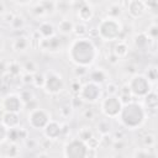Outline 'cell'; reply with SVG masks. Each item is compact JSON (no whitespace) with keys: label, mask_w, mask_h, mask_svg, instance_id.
I'll list each match as a JSON object with an SVG mask.
<instances>
[{"label":"cell","mask_w":158,"mask_h":158,"mask_svg":"<svg viewBox=\"0 0 158 158\" xmlns=\"http://www.w3.org/2000/svg\"><path fill=\"white\" fill-rule=\"evenodd\" d=\"M67 56L74 65H83L89 68L95 62L98 51L93 40H90L89 37H75L68 46Z\"/></svg>","instance_id":"obj_1"},{"label":"cell","mask_w":158,"mask_h":158,"mask_svg":"<svg viewBox=\"0 0 158 158\" xmlns=\"http://www.w3.org/2000/svg\"><path fill=\"white\" fill-rule=\"evenodd\" d=\"M146 117H147V114L143 105L135 100H131L130 102L122 105L120 114L116 118H118L120 123L125 128L137 130L144 123Z\"/></svg>","instance_id":"obj_2"},{"label":"cell","mask_w":158,"mask_h":158,"mask_svg":"<svg viewBox=\"0 0 158 158\" xmlns=\"http://www.w3.org/2000/svg\"><path fill=\"white\" fill-rule=\"evenodd\" d=\"M98 38L105 42H114L121 38V35L123 33V26L121 21L116 17H102L98 26H96Z\"/></svg>","instance_id":"obj_3"},{"label":"cell","mask_w":158,"mask_h":158,"mask_svg":"<svg viewBox=\"0 0 158 158\" xmlns=\"http://www.w3.org/2000/svg\"><path fill=\"white\" fill-rule=\"evenodd\" d=\"M127 85L133 99L135 98L143 99L152 90V86H153L143 74H138V73L130 77Z\"/></svg>","instance_id":"obj_4"},{"label":"cell","mask_w":158,"mask_h":158,"mask_svg":"<svg viewBox=\"0 0 158 158\" xmlns=\"http://www.w3.org/2000/svg\"><path fill=\"white\" fill-rule=\"evenodd\" d=\"M122 107L118 95H107L100 101V112L107 118H116Z\"/></svg>","instance_id":"obj_5"},{"label":"cell","mask_w":158,"mask_h":158,"mask_svg":"<svg viewBox=\"0 0 158 158\" xmlns=\"http://www.w3.org/2000/svg\"><path fill=\"white\" fill-rule=\"evenodd\" d=\"M49 120H51L49 112L46 109H42L40 106H37L32 110H28V112H27V123L33 130L42 131Z\"/></svg>","instance_id":"obj_6"},{"label":"cell","mask_w":158,"mask_h":158,"mask_svg":"<svg viewBox=\"0 0 158 158\" xmlns=\"http://www.w3.org/2000/svg\"><path fill=\"white\" fill-rule=\"evenodd\" d=\"M78 96L84 104H94L101 98V86L91 80H88L81 84Z\"/></svg>","instance_id":"obj_7"},{"label":"cell","mask_w":158,"mask_h":158,"mask_svg":"<svg viewBox=\"0 0 158 158\" xmlns=\"http://www.w3.org/2000/svg\"><path fill=\"white\" fill-rule=\"evenodd\" d=\"M63 156L65 158H85L88 156V146L78 137L72 138L64 144Z\"/></svg>","instance_id":"obj_8"},{"label":"cell","mask_w":158,"mask_h":158,"mask_svg":"<svg viewBox=\"0 0 158 158\" xmlns=\"http://www.w3.org/2000/svg\"><path fill=\"white\" fill-rule=\"evenodd\" d=\"M42 89L49 95L59 94L64 89V81L62 75L53 70L44 73V84Z\"/></svg>","instance_id":"obj_9"},{"label":"cell","mask_w":158,"mask_h":158,"mask_svg":"<svg viewBox=\"0 0 158 158\" xmlns=\"http://www.w3.org/2000/svg\"><path fill=\"white\" fill-rule=\"evenodd\" d=\"M0 109L2 111H11V112H19L23 109V102L19 94L16 93H6L0 99Z\"/></svg>","instance_id":"obj_10"},{"label":"cell","mask_w":158,"mask_h":158,"mask_svg":"<svg viewBox=\"0 0 158 158\" xmlns=\"http://www.w3.org/2000/svg\"><path fill=\"white\" fill-rule=\"evenodd\" d=\"M37 46L41 51L44 52H49V53H54L62 49V40L59 36L53 35L51 37H41L37 41Z\"/></svg>","instance_id":"obj_11"},{"label":"cell","mask_w":158,"mask_h":158,"mask_svg":"<svg viewBox=\"0 0 158 158\" xmlns=\"http://www.w3.org/2000/svg\"><path fill=\"white\" fill-rule=\"evenodd\" d=\"M143 107L146 110V114L148 116H152V117H156L157 115V107H158V96H157V93L154 89H152L144 98H143Z\"/></svg>","instance_id":"obj_12"},{"label":"cell","mask_w":158,"mask_h":158,"mask_svg":"<svg viewBox=\"0 0 158 158\" xmlns=\"http://www.w3.org/2000/svg\"><path fill=\"white\" fill-rule=\"evenodd\" d=\"M126 10L132 19H141L147 11L143 0H128L126 4Z\"/></svg>","instance_id":"obj_13"},{"label":"cell","mask_w":158,"mask_h":158,"mask_svg":"<svg viewBox=\"0 0 158 158\" xmlns=\"http://www.w3.org/2000/svg\"><path fill=\"white\" fill-rule=\"evenodd\" d=\"M42 131H43L44 137H47L49 139H53V141L62 137V126H60V123L56 120H52V118L48 121V123L44 126V128Z\"/></svg>","instance_id":"obj_14"},{"label":"cell","mask_w":158,"mask_h":158,"mask_svg":"<svg viewBox=\"0 0 158 158\" xmlns=\"http://www.w3.org/2000/svg\"><path fill=\"white\" fill-rule=\"evenodd\" d=\"M1 122L7 128H15L21 125L20 115L19 112H11V111H2L1 114Z\"/></svg>","instance_id":"obj_15"},{"label":"cell","mask_w":158,"mask_h":158,"mask_svg":"<svg viewBox=\"0 0 158 158\" xmlns=\"http://www.w3.org/2000/svg\"><path fill=\"white\" fill-rule=\"evenodd\" d=\"M30 43H31V38H28L25 35H20V36L14 38V41L11 43V48H12L14 52L21 53V52H25V51L28 49Z\"/></svg>","instance_id":"obj_16"},{"label":"cell","mask_w":158,"mask_h":158,"mask_svg":"<svg viewBox=\"0 0 158 158\" xmlns=\"http://www.w3.org/2000/svg\"><path fill=\"white\" fill-rule=\"evenodd\" d=\"M77 16L78 19L81 21V22H89L93 16H94V12H93V7L91 5H89L86 1H84L78 9H77Z\"/></svg>","instance_id":"obj_17"},{"label":"cell","mask_w":158,"mask_h":158,"mask_svg":"<svg viewBox=\"0 0 158 158\" xmlns=\"http://www.w3.org/2000/svg\"><path fill=\"white\" fill-rule=\"evenodd\" d=\"M88 75H89V80L101 85L107 81V72L104 69V68H94L88 72Z\"/></svg>","instance_id":"obj_18"},{"label":"cell","mask_w":158,"mask_h":158,"mask_svg":"<svg viewBox=\"0 0 158 158\" xmlns=\"http://www.w3.org/2000/svg\"><path fill=\"white\" fill-rule=\"evenodd\" d=\"M132 42L133 46L138 49V51H144L149 48L151 44V40L148 38V36L144 32H137L133 37H132Z\"/></svg>","instance_id":"obj_19"},{"label":"cell","mask_w":158,"mask_h":158,"mask_svg":"<svg viewBox=\"0 0 158 158\" xmlns=\"http://www.w3.org/2000/svg\"><path fill=\"white\" fill-rule=\"evenodd\" d=\"M111 52L118 58V59H122V58H126L128 52H130V47L128 44L123 41V40H117L116 43L114 44Z\"/></svg>","instance_id":"obj_20"},{"label":"cell","mask_w":158,"mask_h":158,"mask_svg":"<svg viewBox=\"0 0 158 158\" xmlns=\"http://www.w3.org/2000/svg\"><path fill=\"white\" fill-rule=\"evenodd\" d=\"M37 33L40 35V37H51L56 35V28L51 22L42 21L37 27Z\"/></svg>","instance_id":"obj_21"},{"label":"cell","mask_w":158,"mask_h":158,"mask_svg":"<svg viewBox=\"0 0 158 158\" xmlns=\"http://www.w3.org/2000/svg\"><path fill=\"white\" fill-rule=\"evenodd\" d=\"M74 22L69 19H62L57 25V31L63 36H69L73 32Z\"/></svg>","instance_id":"obj_22"},{"label":"cell","mask_w":158,"mask_h":158,"mask_svg":"<svg viewBox=\"0 0 158 158\" xmlns=\"http://www.w3.org/2000/svg\"><path fill=\"white\" fill-rule=\"evenodd\" d=\"M88 31H89L88 25H86L85 22L79 21V22L74 23V27H73V32H72V33H73L75 37L81 38V37H86V36H88Z\"/></svg>","instance_id":"obj_23"},{"label":"cell","mask_w":158,"mask_h":158,"mask_svg":"<svg viewBox=\"0 0 158 158\" xmlns=\"http://www.w3.org/2000/svg\"><path fill=\"white\" fill-rule=\"evenodd\" d=\"M93 136H94V131H93L91 127L88 126V125L81 126V127L78 130V133H77V137H78L79 139H81L83 142H85V143H86Z\"/></svg>","instance_id":"obj_24"},{"label":"cell","mask_w":158,"mask_h":158,"mask_svg":"<svg viewBox=\"0 0 158 158\" xmlns=\"http://www.w3.org/2000/svg\"><path fill=\"white\" fill-rule=\"evenodd\" d=\"M6 72H9L14 78L22 74V65L17 60H11L6 63Z\"/></svg>","instance_id":"obj_25"},{"label":"cell","mask_w":158,"mask_h":158,"mask_svg":"<svg viewBox=\"0 0 158 158\" xmlns=\"http://www.w3.org/2000/svg\"><path fill=\"white\" fill-rule=\"evenodd\" d=\"M154 148H147V147H142V148H135L132 157L135 158H146V157H157V154L153 152Z\"/></svg>","instance_id":"obj_26"},{"label":"cell","mask_w":158,"mask_h":158,"mask_svg":"<svg viewBox=\"0 0 158 158\" xmlns=\"http://www.w3.org/2000/svg\"><path fill=\"white\" fill-rule=\"evenodd\" d=\"M96 131L99 132V135H109L110 131H111V125L109 122V120L106 118H102V120H99V122L96 123Z\"/></svg>","instance_id":"obj_27"},{"label":"cell","mask_w":158,"mask_h":158,"mask_svg":"<svg viewBox=\"0 0 158 158\" xmlns=\"http://www.w3.org/2000/svg\"><path fill=\"white\" fill-rule=\"evenodd\" d=\"M143 75L148 79V81H149L152 85H154L156 81H157V79H158V70H157V67H156V65L148 67V68L146 69V72H144Z\"/></svg>","instance_id":"obj_28"},{"label":"cell","mask_w":158,"mask_h":158,"mask_svg":"<svg viewBox=\"0 0 158 158\" xmlns=\"http://www.w3.org/2000/svg\"><path fill=\"white\" fill-rule=\"evenodd\" d=\"M142 144H143V147H147V148H156V144H157L156 135L151 133V132L146 133L142 137Z\"/></svg>","instance_id":"obj_29"},{"label":"cell","mask_w":158,"mask_h":158,"mask_svg":"<svg viewBox=\"0 0 158 158\" xmlns=\"http://www.w3.org/2000/svg\"><path fill=\"white\" fill-rule=\"evenodd\" d=\"M9 26H10L14 31L22 30L23 26H25V19H23V16H21V15H15Z\"/></svg>","instance_id":"obj_30"},{"label":"cell","mask_w":158,"mask_h":158,"mask_svg":"<svg viewBox=\"0 0 158 158\" xmlns=\"http://www.w3.org/2000/svg\"><path fill=\"white\" fill-rule=\"evenodd\" d=\"M144 33L148 36V38L151 40V42H156L157 41V37H158V25L156 22H152L147 27V31H144Z\"/></svg>","instance_id":"obj_31"},{"label":"cell","mask_w":158,"mask_h":158,"mask_svg":"<svg viewBox=\"0 0 158 158\" xmlns=\"http://www.w3.org/2000/svg\"><path fill=\"white\" fill-rule=\"evenodd\" d=\"M122 14V9L118 4H111L109 7H107V16L110 17H116L118 19Z\"/></svg>","instance_id":"obj_32"},{"label":"cell","mask_w":158,"mask_h":158,"mask_svg":"<svg viewBox=\"0 0 158 158\" xmlns=\"http://www.w3.org/2000/svg\"><path fill=\"white\" fill-rule=\"evenodd\" d=\"M22 70L26 72V73H31V74H35L36 72H38V67H37V63L32 59H28L23 63L22 65Z\"/></svg>","instance_id":"obj_33"},{"label":"cell","mask_w":158,"mask_h":158,"mask_svg":"<svg viewBox=\"0 0 158 158\" xmlns=\"http://www.w3.org/2000/svg\"><path fill=\"white\" fill-rule=\"evenodd\" d=\"M43 84H44V73L42 72H36L33 74V81H32V85L37 89H42L43 88Z\"/></svg>","instance_id":"obj_34"},{"label":"cell","mask_w":158,"mask_h":158,"mask_svg":"<svg viewBox=\"0 0 158 158\" xmlns=\"http://www.w3.org/2000/svg\"><path fill=\"white\" fill-rule=\"evenodd\" d=\"M19 95H20L22 102H23V106H25L27 102H30L31 100L35 99V95H33L32 90H30V89H22V90L19 93Z\"/></svg>","instance_id":"obj_35"},{"label":"cell","mask_w":158,"mask_h":158,"mask_svg":"<svg viewBox=\"0 0 158 158\" xmlns=\"http://www.w3.org/2000/svg\"><path fill=\"white\" fill-rule=\"evenodd\" d=\"M20 146H19V143H12V142H10L9 143V146H7V148H6V156L7 157H16V156H19L20 154Z\"/></svg>","instance_id":"obj_36"},{"label":"cell","mask_w":158,"mask_h":158,"mask_svg":"<svg viewBox=\"0 0 158 158\" xmlns=\"http://www.w3.org/2000/svg\"><path fill=\"white\" fill-rule=\"evenodd\" d=\"M31 12H32L36 17H42V16L47 15V14H46V10H44V7H43V5H42L41 1L36 2V4L31 7Z\"/></svg>","instance_id":"obj_37"},{"label":"cell","mask_w":158,"mask_h":158,"mask_svg":"<svg viewBox=\"0 0 158 158\" xmlns=\"http://www.w3.org/2000/svg\"><path fill=\"white\" fill-rule=\"evenodd\" d=\"M46 14H53L56 11V1L54 0H41Z\"/></svg>","instance_id":"obj_38"},{"label":"cell","mask_w":158,"mask_h":158,"mask_svg":"<svg viewBox=\"0 0 158 158\" xmlns=\"http://www.w3.org/2000/svg\"><path fill=\"white\" fill-rule=\"evenodd\" d=\"M80 86H81V83H80L79 78H77V79H74V80L70 81V84H69V91L73 95H78V93L80 90Z\"/></svg>","instance_id":"obj_39"},{"label":"cell","mask_w":158,"mask_h":158,"mask_svg":"<svg viewBox=\"0 0 158 158\" xmlns=\"http://www.w3.org/2000/svg\"><path fill=\"white\" fill-rule=\"evenodd\" d=\"M118 85L115 81H109L106 84V93L107 95H118Z\"/></svg>","instance_id":"obj_40"},{"label":"cell","mask_w":158,"mask_h":158,"mask_svg":"<svg viewBox=\"0 0 158 158\" xmlns=\"http://www.w3.org/2000/svg\"><path fill=\"white\" fill-rule=\"evenodd\" d=\"M89 68L88 67H83V65H75L74 68V75L75 78H83L85 75H88Z\"/></svg>","instance_id":"obj_41"},{"label":"cell","mask_w":158,"mask_h":158,"mask_svg":"<svg viewBox=\"0 0 158 158\" xmlns=\"http://www.w3.org/2000/svg\"><path fill=\"white\" fill-rule=\"evenodd\" d=\"M143 4H144L146 10L148 11L156 12L158 9V0H143Z\"/></svg>","instance_id":"obj_42"},{"label":"cell","mask_w":158,"mask_h":158,"mask_svg":"<svg viewBox=\"0 0 158 158\" xmlns=\"http://www.w3.org/2000/svg\"><path fill=\"white\" fill-rule=\"evenodd\" d=\"M7 131L9 128L0 121V144H4L7 141Z\"/></svg>","instance_id":"obj_43"},{"label":"cell","mask_w":158,"mask_h":158,"mask_svg":"<svg viewBox=\"0 0 158 158\" xmlns=\"http://www.w3.org/2000/svg\"><path fill=\"white\" fill-rule=\"evenodd\" d=\"M32 81H33V74L26 73V72L21 74V83H22L23 85H26V86L32 85Z\"/></svg>","instance_id":"obj_44"},{"label":"cell","mask_w":158,"mask_h":158,"mask_svg":"<svg viewBox=\"0 0 158 158\" xmlns=\"http://www.w3.org/2000/svg\"><path fill=\"white\" fill-rule=\"evenodd\" d=\"M72 111H73V107L70 106V104H65V105H63V106L59 109V112H60L62 117H64V118L69 117V116L72 115Z\"/></svg>","instance_id":"obj_45"},{"label":"cell","mask_w":158,"mask_h":158,"mask_svg":"<svg viewBox=\"0 0 158 158\" xmlns=\"http://www.w3.org/2000/svg\"><path fill=\"white\" fill-rule=\"evenodd\" d=\"M69 104H70V106L73 107V110H75V109H79V107H81V106L84 105L83 100H81V99H80L78 95H74V96H73V99H70Z\"/></svg>","instance_id":"obj_46"},{"label":"cell","mask_w":158,"mask_h":158,"mask_svg":"<svg viewBox=\"0 0 158 158\" xmlns=\"http://www.w3.org/2000/svg\"><path fill=\"white\" fill-rule=\"evenodd\" d=\"M81 116L85 120H93V118H95V111L91 107H86L81 111Z\"/></svg>","instance_id":"obj_47"},{"label":"cell","mask_w":158,"mask_h":158,"mask_svg":"<svg viewBox=\"0 0 158 158\" xmlns=\"http://www.w3.org/2000/svg\"><path fill=\"white\" fill-rule=\"evenodd\" d=\"M17 132H19V138H20V141H25L28 136H30V133H28V130L27 128H23V127H17Z\"/></svg>","instance_id":"obj_48"},{"label":"cell","mask_w":158,"mask_h":158,"mask_svg":"<svg viewBox=\"0 0 158 158\" xmlns=\"http://www.w3.org/2000/svg\"><path fill=\"white\" fill-rule=\"evenodd\" d=\"M52 144H53V139H49V138H47V137H44V138L40 142L41 148H42V149H44V151L49 149V148L52 147Z\"/></svg>","instance_id":"obj_49"},{"label":"cell","mask_w":158,"mask_h":158,"mask_svg":"<svg viewBox=\"0 0 158 158\" xmlns=\"http://www.w3.org/2000/svg\"><path fill=\"white\" fill-rule=\"evenodd\" d=\"M86 146H88V148L98 149V148H99V138H96L95 136H93V137L86 142Z\"/></svg>","instance_id":"obj_50"},{"label":"cell","mask_w":158,"mask_h":158,"mask_svg":"<svg viewBox=\"0 0 158 158\" xmlns=\"http://www.w3.org/2000/svg\"><path fill=\"white\" fill-rule=\"evenodd\" d=\"M106 60H107V63L111 64V65H116V64H118V62H120V59H118L112 52H109V54H107V57H106Z\"/></svg>","instance_id":"obj_51"},{"label":"cell","mask_w":158,"mask_h":158,"mask_svg":"<svg viewBox=\"0 0 158 158\" xmlns=\"http://www.w3.org/2000/svg\"><path fill=\"white\" fill-rule=\"evenodd\" d=\"M23 143L26 144L27 148H36L37 144H38V142H37L36 139H33V138H30V136L23 141Z\"/></svg>","instance_id":"obj_52"},{"label":"cell","mask_w":158,"mask_h":158,"mask_svg":"<svg viewBox=\"0 0 158 158\" xmlns=\"http://www.w3.org/2000/svg\"><path fill=\"white\" fill-rule=\"evenodd\" d=\"M14 16H15V14H12V12H9V11H6L1 17H2V21L5 22V23H7V25H10V22H11V20L14 19Z\"/></svg>","instance_id":"obj_53"},{"label":"cell","mask_w":158,"mask_h":158,"mask_svg":"<svg viewBox=\"0 0 158 158\" xmlns=\"http://www.w3.org/2000/svg\"><path fill=\"white\" fill-rule=\"evenodd\" d=\"M111 137H112V139H123L125 138V131H122V130L115 131Z\"/></svg>","instance_id":"obj_54"},{"label":"cell","mask_w":158,"mask_h":158,"mask_svg":"<svg viewBox=\"0 0 158 158\" xmlns=\"http://www.w3.org/2000/svg\"><path fill=\"white\" fill-rule=\"evenodd\" d=\"M125 72H126L127 74H130V77H131V75H133V74H136V65L130 63L128 65H126V68H125Z\"/></svg>","instance_id":"obj_55"},{"label":"cell","mask_w":158,"mask_h":158,"mask_svg":"<svg viewBox=\"0 0 158 158\" xmlns=\"http://www.w3.org/2000/svg\"><path fill=\"white\" fill-rule=\"evenodd\" d=\"M60 126H62V136H65L69 132V126L68 123H60Z\"/></svg>","instance_id":"obj_56"},{"label":"cell","mask_w":158,"mask_h":158,"mask_svg":"<svg viewBox=\"0 0 158 158\" xmlns=\"http://www.w3.org/2000/svg\"><path fill=\"white\" fill-rule=\"evenodd\" d=\"M16 4H19V5H27V4H30L31 2V0H14Z\"/></svg>","instance_id":"obj_57"},{"label":"cell","mask_w":158,"mask_h":158,"mask_svg":"<svg viewBox=\"0 0 158 158\" xmlns=\"http://www.w3.org/2000/svg\"><path fill=\"white\" fill-rule=\"evenodd\" d=\"M6 63L7 62H0V73H4L6 70Z\"/></svg>","instance_id":"obj_58"},{"label":"cell","mask_w":158,"mask_h":158,"mask_svg":"<svg viewBox=\"0 0 158 158\" xmlns=\"http://www.w3.org/2000/svg\"><path fill=\"white\" fill-rule=\"evenodd\" d=\"M5 12H6V11H5V5L0 1V16H2Z\"/></svg>","instance_id":"obj_59"},{"label":"cell","mask_w":158,"mask_h":158,"mask_svg":"<svg viewBox=\"0 0 158 158\" xmlns=\"http://www.w3.org/2000/svg\"><path fill=\"white\" fill-rule=\"evenodd\" d=\"M4 48V37H2V35L0 33V51Z\"/></svg>","instance_id":"obj_60"},{"label":"cell","mask_w":158,"mask_h":158,"mask_svg":"<svg viewBox=\"0 0 158 158\" xmlns=\"http://www.w3.org/2000/svg\"><path fill=\"white\" fill-rule=\"evenodd\" d=\"M64 1H68V0H64Z\"/></svg>","instance_id":"obj_61"},{"label":"cell","mask_w":158,"mask_h":158,"mask_svg":"<svg viewBox=\"0 0 158 158\" xmlns=\"http://www.w3.org/2000/svg\"><path fill=\"white\" fill-rule=\"evenodd\" d=\"M40 1H41V0H40Z\"/></svg>","instance_id":"obj_62"}]
</instances>
